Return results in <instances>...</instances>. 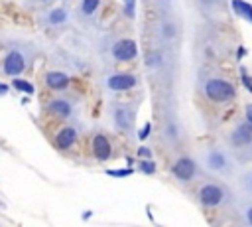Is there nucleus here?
Returning a JSON list of instances; mask_svg holds the SVG:
<instances>
[{
	"label": "nucleus",
	"instance_id": "1",
	"mask_svg": "<svg viewBox=\"0 0 252 227\" xmlns=\"http://www.w3.org/2000/svg\"><path fill=\"white\" fill-rule=\"evenodd\" d=\"M203 95L207 97V101L223 105L236 99V87L225 77H209L203 83Z\"/></svg>",
	"mask_w": 252,
	"mask_h": 227
},
{
	"label": "nucleus",
	"instance_id": "2",
	"mask_svg": "<svg viewBox=\"0 0 252 227\" xmlns=\"http://www.w3.org/2000/svg\"><path fill=\"white\" fill-rule=\"evenodd\" d=\"M197 200L205 207H219L227 200V190L221 184H217V182H205L197 190Z\"/></svg>",
	"mask_w": 252,
	"mask_h": 227
},
{
	"label": "nucleus",
	"instance_id": "3",
	"mask_svg": "<svg viewBox=\"0 0 252 227\" xmlns=\"http://www.w3.org/2000/svg\"><path fill=\"white\" fill-rule=\"evenodd\" d=\"M111 54H113L115 62L128 63V62H132V60L138 58V43L132 38H120V40H116L113 43Z\"/></svg>",
	"mask_w": 252,
	"mask_h": 227
},
{
	"label": "nucleus",
	"instance_id": "4",
	"mask_svg": "<svg viewBox=\"0 0 252 227\" xmlns=\"http://www.w3.org/2000/svg\"><path fill=\"white\" fill-rule=\"evenodd\" d=\"M229 143L234 150H248L252 148V126L242 121L240 124H236L231 134H229Z\"/></svg>",
	"mask_w": 252,
	"mask_h": 227
},
{
	"label": "nucleus",
	"instance_id": "5",
	"mask_svg": "<svg viewBox=\"0 0 252 227\" xmlns=\"http://www.w3.org/2000/svg\"><path fill=\"white\" fill-rule=\"evenodd\" d=\"M28 67V60L26 56L20 52V50H10L4 58V63H2V71L8 75V77H18L26 71Z\"/></svg>",
	"mask_w": 252,
	"mask_h": 227
},
{
	"label": "nucleus",
	"instance_id": "6",
	"mask_svg": "<svg viewBox=\"0 0 252 227\" xmlns=\"http://www.w3.org/2000/svg\"><path fill=\"white\" fill-rule=\"evenodd\" d=\"M91 152H93V156H95L97 162H107V160H111V156H113V143H111V139H109L107 134H103V132L93 134Z\"/></svg>",
	"mask_w": 252,
	"mask_h": 227
},
{
	"label": "nucleus",
	"instance_id": "7",
	"mask_svg": "<svg viewBox=\"0 0 252 227\" xmlns=\"http://www.w3.org/2000/svg\"><path fill=\"white\" fill-rule=\"evenodd\" d=\"M113 123L118 130H124V132H130L134 123H136V113L132 107L128 105H115L113 107Z\"/></svg>",
	"mask_w": 252,
	"mask_h": 227
},
{
	"label": "nucleus",
	"instance_id": "8",
	"mask_svg": "<svg viewBox=\"0 0 252 227\" xmlns=\"http://www.w3.org/2000/svg\"><path fill=\"white\" fill-rule=\"evenodd\" d=\"M172 174L179 182H191L197 174V162L191 156H181L172 164Z\"/></svg>",
	"mask_w": 252,
	"mask_h": 227
},
{
	"label": "nucleus",
	"instance_id": "9",
	"mask_svg": "<svg viewBox=\"0 0 252 227\" xmlns=\"http://www.w3.org/2000/svg\"><path fill=\"white\" fill-rule=\"evenodd\" d=\"M205 166L211 170V172H217V174H225L227 170H231V162H229V156L225 150L221 148H209L207 154H205Z\"/></svg>",
	"mask_w": 252,
	"mask_h": 227
},
{
	"label": "nucleus",
	"instance_id": "10",
	"mask_svg": "<svg viewBox=\"0 0 252 227\" xmlns=\"http://www.w3.org/2000/svg\"><path fill=\"white\" fill-rule=\"evenodd\" d=\"M107 89L122 93V91H130L138 85V77L132 73H113L111 77H107Z\"/></svg>",
	"mask_w": 252,
	"mask_h": 227
},
{
	"label": "nucleus",
	"instance_id": "11",
	"mask_svg": "<svg viewBox=\"0 0 252 227\" xmlns=\"http://www.w3.org/2000/svg\"><path fill=\"white\" fill-rule=\"evenodd\" d=\"M77 136H79V132H77V128L75 126H63V128H59L58 130V134H56V139H54V143H56V148L58 150H61V152H65V150H69L75 143H77Z\"/></svg>",
	"mask_w": 252,
	"mask_h": 227
},
{
	"label": "nucleus",
	"instance_id": "12",
	"mask_svg": "<svg viewBox=\"0 0 252 227\" xmlns=\"http://www.w3.org/2000/svg\"><path fill=\"white\" fill-rule=\"evenodd\" d=\"M43 83L52 91H65L71 85V77L63 71H47L43 77Z\"/></svg>",
	"mask_w": 252,
	"mask_h": 227
},
{
	"label": "nucleus",
	"instance_id": "13",
	"mask_svg": "<svg viewBox=\"0 0 252 227\" xmlns=\"http://www.w3.org/2000/svg\"><path fill=\"white\" fill-rule=\"evenodd\" d=\"M47 111L56 115L58 119H69L73 115V105L63 97H56L47 103Z\"/></svg>",
	"mask_w": 252,
	"mask_h": 227
},
{
	"label": "nucleus",
	"instance_id": "14",
	"mask_svg": "<svg viewBox=\"0 0 252 227\" xmlns=\"http://www.w3.org/2000/svg\"><path fill=\"white\" fill-rule=\"evenodd\" d=\"M67 22H69V12L65 8H61V6H56V8H52L45 14V24L52 26V28H61Z\"/></svg>",
	"mask_w": 252,
	"mask_h": 227
},
{
	"label": "nucleus",
	"instance_id": "15",
	"mask_svg": "<svg viewBox=\"0 0 252 227\" xmlns=\"http://www.w3.org/2000/svg\"><path fill=\"white\" fill-rule=\"evenodd\" d=\"M231 8L238 18L252 24V4L248 2V0H231Z\"/></svg>",
	"mask_w": 252,
	"mask_h": 227
},
{
	"label": "nucleus",
	"instance_id": "16",
	"mask_svg": "<svg viewBox=\"0 0 252 227\" xmlns=\"http://www.w3.org/2000/svg\"><path fill=\"white\" fill-rule=\"evenodd\" d=\"M10 87H14L16 91H20V93H24V95H28V97L36 93V87H34V83H30L28 79H22L20 75H18V77H12Z\"/></svg>",
	"mask_w": 252,
	"mask_h": 227
},
{
	"label": "nucleus",
	"instance_id": "17",
	"mask_svg": "<svg viewBox=\"0 0 252 227\" xmlns=\"http://www.w3.org/2000/svg\"><path fill=\"white\" fill-rule=\"evenodd\" d=\"M100 6V0H81V6H79V12L83 18H91Z\"/></svg>",
	"mask_w": 252,
	"mask_h": 227
},
{
	"label": "nucleus",
	"instance_id": "18",
	"mask_svg": "<svg viewBox=\"0 0 252 227\" xmlns=\"http://www.w3.org/2000/svg\"><path fill=\"white\" fill-rule=\"evenodd\" d=\"M138 170L142 174H146V176H154L158 172V164L154 162V158H142L138 162Z\"/></svg>",
	"mask_w": 252,
	"mask_h": 227
},
{
	"label": "nucleus",
	"instance_id": "19",
	"mask_svg": "<svg viewBox=\"0 0 252 227\" xmlns=\"http://www.w3.org/2000/svg\"><path fill=\"white\" fill-rule=\"evenodd\" d=\"M238 75H240V83H242V87L248 91V93H252V75L248 73V69H246L244 65H240V67H238Z\"/></svg>",
	"mask_w": 252,
	"mask_h": 227
},
{
	"label": "nucleus",
	"instance_id": "20",
	"mask_svg": "<svg viewBox=\"0 0 252 227\" xmlns=\"http://www.w3.org/2000/svg\"><path fill=\"white\" fill-rule=\"evenodd\" d=\"M162 36H164L166 40H174V38L177 36V26H175L174 22H170V20L162 22Z\"/></svg>",
	"mask_w": 252,
	"mask_h": 227
},
{
	"label": "nucleus",
	"instance_id": "21",
	"mask_svg": "<svg viewBox=\"0 0 252 227\" xmlns=\"http://www.w3.org/2000/svg\"><path fill=\"white\" fill-rule=\"evenodd\" d=\"M122 12L126 18L136 16V0H122Z\"/></svg>",
	"mask_w": 252,
	"mask_h": 227
},
{
	"label": "nucleus",
	"instance_id": "22",
	"mask_svg": "<svg viewBox=\"0 0 252 227\" xmlns=\"http://www.w3.org/2000/svg\"><path fill=\"white\" fill-rule=\"evenodd\" d=\"M134 174V168H118V170H107V176L111 178H130Z\"/></svg>",
	"mask_w": 252,
	"mask_h": 227
},
{
	"label": "nucleus",
	"instance_id": "23",
	"mask_svg": "<svg viewBox=\"0 0 252 227\" xmlns=\"http://www.w3.org/2000/svg\"><path fill=\"white\" fill-rule=\"evenodd\" d=\"M150 134H152V123L148 121V123H144V126L138 130V141H146Z\"/></svg>",
	"mask_w": 252,
	"mask_h": 227
},
{
	"label": "nucleus",
	"instance_id": "24",
	"mask_svg": "<svg viewBox=\"0 0 252 227\" xmlns=\"http://www.w3.org/2000/svg\"><path fill=\"white\" fill-rule=\"evenodd\" d=\"M166 136L168 139H172V141H175L177 139V134H179V128H177V124L175 123H168V126H166Z\"/></svg>",
	"mask_w": 252,
	"mask_h": 227
},
{
	"label": "nucleus",
	"instance_id": "25",
	"mask_svg": "<svg viewBox=\"0 0 252 227\" xmlns=\"http://www.w3.org/2000/svg\"><path fill=\"white\" fill-rule=\"evenodd\" d=\"M160 62H162V58H160V54H148V58H146V63L150 65V67H158L160 65Z\"/></svg>",
	"mask_w": 252,
	"mask_h": 227
},
{
	"label": "nucleus",
	"instance_id": "26",
	"mask_svg": "<svg viewBox=\"0 0 252 227\" xmlns=\"http://www.w3.org/2000/svg\"><path fill=\"white\" fill-rule=\"evenodd\" d=\"M138 156L140 158H154V152H152V148H150V146H140L138 148Z\"/></svg>",
	"mask_w": 252,
	"mask_h": 227
},
{
	"label": "nucleus",
	"instance_id": "27",
	"mask_svg": "<svg viewBox=\"0 0 252 227\" xmlns=\"http://www.w3.org/2000/svg\"><path fill=\"white\" fill-rule=\"evenodd\" d=\"M242 215H244V223L252 227V206H246L244 211H242Z\"/></svg>",
	"mask_w": 252,
	"mask_h": 227
},
{
	"label": "nucleus",
	"instance_id": "28",
	"mask_svg": "<svg viewBox=\"0 0 252 227\" xmlns=\"http://www.w3.org/2000/svg\"><path fill=\"white\" fill-rule=\"evenodd\" d=\"M244 121L252 126V103H248V105L244 107Z\"/></svg>",
	"mask_w": 252,
	"mask_h": 227
},
{
	"label": "nucleus",
	"instance_id": "29",
	"mask_svg": "<svg viewBox=\"0 0 252 227\" xmlns=\"http://www.w3.org/2000/svg\"><path fill=\"white\" fill-rule=\"evenodd\" d=\"M8 91H10V85H8V83H2V81H0V97L8 95Z\"/></svg>",
	"mask_w": 252,
	"mask_h": 227
},
{
	"label": "nucleus",
	"instance_id": "30",
	"mask_svg": "<svg viewBox=\"0 0 252 227\" xmlns=\"http://www.w3.org/2000/svg\"><path fill=\"white\" fill-rule=\"evenodd\" d=\"M246 54H248V50L244 48V45H238V50H236V60L240 62V60H242V58H244Z\"/></svg>",
	"mask_w": 252,
	"mask_h": 227
},
{
	"label": "nucleus",
	"instance_id": "31",
	"mask_svg": "<svg viewBox=\"0 0 252 227\" xmlns=\"http://www.w3.org/2000/svg\"><path fill=\"white\" fill-rule=\"evenodd\" d=\"M246 188H248V192L252 194V172L246 176Z\"/></svg>",
	"mask_w": 252,
	"mask_h": 227
},
{
	"label": "nucleus",
	"instance_id": "32",
	"mask_svg": "<svg viewBox=\"0 0 252 227\" xmlns=\"http://www.w3.org/2000/svg\"><path fill=\"white\" fill-rule=\"evenodd\" d=\"M91 215H93V211H91V209H87V211H85V213H83V215H81V217H83V219H89V217H91Z\"/></svg>",
	"mask_w": 252,
	"mask_h": 227
},
{
	"label": "nucleus",
	"instance_id": "33",
	"mask_svg": "<svg viewBox=\"0 0 252 227\" xmlns=\"http://www.w3.org/2000/svg\"><path fill=\"white\" fill-rule=\"evenodd\" d=\"M39 2H47V0H39Z\"/></svg>",
	"mask_w": 252,
	"mask_h": 227
}]
</instances>
